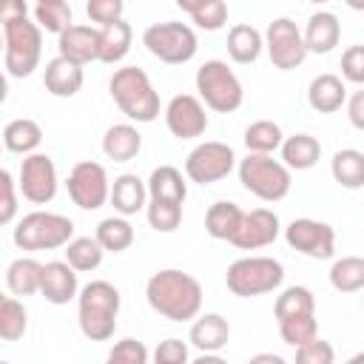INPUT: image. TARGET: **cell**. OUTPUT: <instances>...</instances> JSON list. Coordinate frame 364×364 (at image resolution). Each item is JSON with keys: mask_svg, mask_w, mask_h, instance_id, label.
Returning a JSON list of instances; mask_svg holds the SVG:
<instances>
[{"mask_svg": "<svg viewBox=\"0 0 364 364\" xmlns=\"http://www.w3.org/2000/svg\"><path fill=\"white\" fill-rule=\"evenodd\" d=\"M347 100V85L338 74H318L307 85V102L318 114H336Z\"/></svg>", "mask_w": 364, "mask_h": 364, "instance_id": "cell-24", "label": "cell"}, {"mask_svg": "<svg viewBox=\"0 0 364 364\" xmlns=\"http://www.w3.org/2000/svg\"><path fill=\"white\" fill-rule=\"evenodd\" d=\"M202 284L176 267L156 270L145 282V299L154 313L168 321H191L202 310Z\"/></svg>", "mask_w": 364, "mask_h": 364, "instance_id": "cell-1", "label": "cell"}, {"mask_svg": "<svg viewBox=\"0 0 364 364\" xmlns=\"http://www.w3.org/2000/svg\"><path fill=\"white\" fill-rule=\"evenodd\" d=\"M344 105H347V117H350V122H353V128H364V91H353L347 100H344Z\"/></svg>", "mask_w": 364, "mask_h": 364, "instance_id": "cell-48", "label": "cell"}, {"mask_svg": "<svg viewBox=\"0 0 364 364\" xmlns=\"http://www.w3.org/2000/svg\"><path fill=\"white\" fill-rule=\"evenodd\" d=\"M28 330V313L17 296L0 293V341H20Z\"/></svg>", "mask_w": 364, "mask_h": 364, "instance_id": "cell-37", "label": "cell"}, {"mask_svg": "<svg viewBox=\"0 0 364 364\" xmlns=\"http://www.w3.org/2000/svg\"><path fill=\"white\" fill-rule=\"evenodd\" d=\"M6 97H9V80H6V74L0 71V105L6 102Z\"/></svg>", "mask_w": 364, "mask_h": 364, "instance_id": "cell-51", "label": "cell"}, {"mask_svg": "<svg viewBox=\"0 0 364 364\" xmlns=\"http://www.w3.org/2000/svg\"><path fill=\"white\" fill-rule=\"evenodd\" d=\"M108 94L131 122H154L159 117V94L151 77L136 65H122L108 80Z\"/></svg>", "mask_w": 364, "mask_h": 364, "instance_id": "cell-3", "label": "cell"}, {"mask_svg": "<svg viewBox=\"0 0 364 364\" xmlns=\"http://www.w3.org/2000/svg\"><path fill=\"white\" fill-rule=\"evenodd\" d=\"M330 173L347 191L364 188V154L358 148H341V151H336L333 159H330Z\"/></svg>", "mask_w": 364, "mask_h": 364, "instance_id": "cell-32", "label": "cell"}, {"mask_svg": "<svg viewBox=\"0 0 364 364\" xmlns=\"http://www.w3.org/2000/svg\"><path fill=\"white\" fill-rule=\"evenodd\" d=\"M34 23L43 31L60 34L63 28L71 26V6L65 0H43L34 6Z\"/></svg>", "mask_w": 364, "mask_h": 364, "instance_id": "cell-40", "label": "cell"}, {"mask_svg": "<svg viewBox=\"0 0 364 364\" xmlns=\"http://www.w3.org/2000/svg\"><path fill=\"white\" fill-rule=\"evenodd\" d=\"M34 3H43V0H34Z\"/></svg>", "mask_w": 364, "mask_h": 364, "instance_id": "cell-57", "label": "cell"}, {"mask_svg": "<svg viewBox=\"0 0 364 364\" xmlns=\"http://www.w3.org/2000/svg\"><path fill=\"white\" fill-rule=\"evenodd\" d=\"M40 276H43V262H37L31 256H17L6 267V284H9L11 296H20V299L40 293Z\"/></svg>", "mask_w": 364, "mask_h": 364, "instance_id": "cell-30", "label": "cell"}, {"mask_svg": "<svg viewBox=\"0 0 364 364\" xmlns=\"http://www.w3.org/2000/svg\"><path fill=\"white\" fill-rule=\"evenodd\" d=\"M14 219H17V182L6 168H0V228L11 225Z\"/></svg>", "mask_w": 364, "mask_h": 364, "instance_id": "cell-43", "label": "cell"}, {"mask_svg": "<svg viewBox=\"0 0 364 364\" xmlns=\"http://www.w3.org/2000/svg\"><path fill=\"white\" fill-rule=\"evenodd\" d=\"M145 188H148V199H165V202H179L182 205L185 196H188L185 176L173 165L154 168L151 176H148V182H145Z\"/></svg>", "mask_w": 364, "mask_h": 364, "instance_id": "cell-29", "label": "cell"}, {"mask_svg": "<svg viewBox=\"0 0 364 364\" xmlns=\"http://www.w3.org/2000/svg\"><path fill=\"white\" fill-rule=\"evenodd\" d=\"M344 3H347L353 11H364V0H344Z\"/></svg>", "mask_w": 364, "mask_h": 364, "instance_id": "cell-53", "label": "cell"}, {"mask_svg": "<svg viewBox=\"0 0 364 364\" xmlns=\"http://www.w3.org/2000/svg\"><path fill=\"white\" fill-rule=\"evenodd\" d=\"M97 51H100V31L94 26L71 23L68 28H63L57 34V54L60 57H68V60L85 65V63L97 60Z\"/></svg>", "mask_w": 364, "mask_h": 364, "instance_id": "cell-20", "label": "cell"}, {"mask_svg": "<svg viewBox=\"0 0 364 364\" xmlns=\"http://www.w3.org/2000/svg\"><path fill=\"white\" fill-rule=\"evenodd\" d=\"M333 290L338 293H358L364 287V259L361 256H341L330 264L327 273Z\"/></svg>", "mask_w": 364, "mask_h": 364, "instance_id": "cell-36", "label": "cell"}, {"mask_svg": "<svg viewBox=\"0 0 364 364\" xmlns=\"http://www.w3.org/2000/svg\"><path fill=\"white\" fill-rule=\"evenodd\" d=\"M65 262L77 270V273H91L102 264V245L94 239V236H71L65 245Z\"/></svg>", "mask_w": 364, "mask_h": 364, "instance_id": "cell-34", "label": "cell"}, {"mask_svg": "<svg viewBox=\"0 0 364 364\" xmlns=\"http://www.w3.org/2000/svg\"><path fill=\"white\" fill-rule=\"evenodd\" d=\"M284 242L307 259H330L336 253V230L318 219H293L284 228Z\"/></svg>", "mask_w": 364, "mask_h": 364, "instance_id": "cell-15", "label": "cell"}, {"mask_svg": "<svg viewBox=\"0 0 364 364\" xmlns=\"http://www.w3.org/2000/svg\"><path fill=\"white\" fill-rule=\"evenodd\" d=\"M74 236V222L54 210L26 213L11 233V242L20 250H57Z\"/></svg>", "mask_w": 364, "mask_h": 364, "instance_id": "cell-9", "label": "cell"}, {"mask_svg": "<svg viewBox=\"0 0 364 364\" xmlns=\"http://www.w3.org/2000/svg\"><path fill=\"white\" fill-rule=\"evenodd\" d=\"M43 57V28L26 17L3 23V65L11 77H28Z\"/></svg>", "mask_w": 364, "mask_h": 364, "instance_id": "cell-5", "label": "cell"}, {"mask_svg": "<svg viewBox=\"0 0 364 364\" xmlns=\"http://www.w3.org/2000/svg\"><path fill=\"white\" fill-rule=\"evenodd\" d=\"M282 162L290 168V171H310L318 159H321V142L313 136V134H293V136H284L282 145Z\"/></svg>", "mask_w": 364, "mask_h": 364, "instance_id": "cell-28", "label": "cell"}, {"mask_svg": "<svg viewBox=\"0 0 364 364\" xmlns=\"http://www.w3.org/2000/svg\"><path fill=\"white\" fill-rule=\"evenodd\" d=\"M236 171L242 188L262 202H282L290 193V168L282 159H273L270 154H247L245 159H239Z\"/></svg>", "mask_w": 364, "mask_h": 364, "instance_id": "cell-7", "label": "cell"}, {"mask_svg": "<svg viewBox=\"0 0 364 364\" xmlns=\"http://www.w3.org/2000/svg\"><path fill=\"white\" fill-rule=\"evenodd\" d=\"M282 233V222L276 216V210L267 208H253L242 213V222L236 228V233L230 236V245H236L239 250H259L267 247L279 239Z\"/></svg>", "mask_w": 364, "mask_h": 364, "instance_id": "cell-17", "label": "cell"}, {"mask_svg": "<svg viewBox=\"0 0 364 364\" xmlns=\"http://www.w3.org/2000/svg\"><path fill=\"white\" fill-rule=\"evenodd\" d=\"M264 51L270 57V63L279 68V71H293L299 68L304 60H307V48H304V40H301V28L296 26V20L290 17H276L267 23L264 34Z\"/></svg>", "mask_w": 364, "mask_h": 364, "instance_id": "cell-11", "label": "cell"}, {"mask_svg": "<svg viewBox=\"0 0 364 364\" xmlns=\"http://www.w3.org/2000/svg\"><path fill=\"white\" fill-rule=\"evenodd\" d=\"M250 361H256V364H259V361H270V364H284V358H282V355H276V353H259V355H253Z\"/></svg>", "mask_w": 364, "mask_h": 364, "instance_id": "cell-50", "label": "cell"}, {"mask_svg": "<svg viewBox=\"0 0 364 364\" xmlns=\"http://www.w3.org/2000/svg\"><path fill=\"white\" fill-rule=\"evenodd\" d=\"M0 51H3V26H0Z\"/></svg>", "mask_w": 364, "mask_h": 364, "instance_id": "cell-55", "label": "cell"}, {"mask_svg": "<svg viewBox=\"0 0 364 364\" xmlns=\"http://www.w3.org/2000/svg\"><path fill=\"white\" fill-rule=\"evenodd\" d=\"M108 202L114 205V210H117L119 216H134V213L145 210V202H148L145 179H139L136 173H119V176L111 182Z\"/></svg>", "mask_w": 364, "mask_h": 364, "instance_id": "cell-23", "label": "cell"}, {"mask_svg": "<svg viewBox=\"0 0 364 364\" xmlns=\"http://www.w3.org/2000/svg\"><path fill=\"white\" fill-rule=\"evenodd\" d=\"M145 216H148V225L156 233H173L182 225V205L179 202H165V199H148L145 202Z\"/></svg>", "mask_w": 364, "mask_h": 364, "instance_id": "cell-39", "label": "cell"}, {"mask_svg": "<svg viewBox=\"0 0 364 364\" xmlns=\"http://www.w3.org/2000/svg\"><path fill=\"white\" fill-rule=\"evenodd\" d=\"M94 239L102 245V250L108 253H122L134 245V225L125 219V216H105L100 225H97V233Z\"/></svg>", "mask_w": 364, "mask_h": 364, "instance_id": "cell-35", "label": "cell"}, {"mask_svg": "<svg viewBox=\"0 0 364 364\" xmlns=\"http://www.w3.org/2000/svg\"><path fill=\"white\" fill-rule=\"evenodd\" d=\"M307 54H330L341 40V23L333 11H313L301 31Z\"/></svg>", "mask_w": 364, "mask_h": 364, "instance_id": "cell-22", "label": "cell"}, {"mask_svg": "<svg viewBox=\"0 0 364 364\" xmlns=\"http://www.w3.org/2000/svg\"><path fill=\"white\" fill-rule=\"evenodd\" d=\"M236 168V154L228 142H199L185 159V176L196 185H213Z\"/></svg>", "mask_w": 364, "mask_h": 364, "instance_id": "cell-12", "label": "cell"}, {"mask_svg": "<svg viewBox=\"0 0 364 364\" xmlns=\"http://www.w3.org/2000/svg\"><path fill=\"white\" fill-rule=\"evenodd\" d=\"M230 341V324L222 313H196L191 318L188 344L199 353H219Z\"/></svg>", "mask_w": 364, "mask_h": 364, "instance_id": "cell-19", "label": "cell"}, {"mask_svg": "<svg viewBox=\"0 0 364 364\" xmlns=\"http://www.w3.org/2000/svg\"><path fill=\"white\" fill-rule=\"evenodd\" d=\"M273 316L279 324V336L284 344L299 347L310 338L318 336V321H316V296L304 284H290L276 296Z\"/></svg>", "mask_w": 364, "mask_h": 364, "instance_id": "cell-4", "label": "cell"}, {"mask_svg": "<svg viewBox=\"0 0 364 364\" xmlns=\"http://www.w3.org/2000/svg\"><path fill=\"white\" fill-rule=\"evenodd\" d=\"M142 151V134L131 122H117L102 134V154L114 162H131Z\"/></svg>", "mask_w": 364, "mask_h": 364, "instance_id": "cell-25", "label": "cell"}, {"mask_svg": "<svg viewBox=\"0 0 364 364\" xmlns=\"http://www.w3.org/2000/svg\"><path fill=\"white\" fill-rule=\"evenodd\" d=\"M0 148H3V139H0Z\"/></svg>", "mask_w": 364, "mask_h": 364, "instance_id": "cell-56", "label": "cell"}, {"mask_svg": "<svg viewBox=\"0 0 364 364\" xmlns=\"http://www.w3.org/2000/svg\"><path fill=\"white\" fill-rule=\"evenodd\" d=\"M68 196L77 208L82 210H97L108 202V191H111V179L105 173V168L94 159H82L71 168L68 179H65Z\"/></svg>", "mask_w": 364, "mask_h": 364, "instance_id": "cell-14", "label": "cell"}, {"mask_svg": "<svg viewBox=\"0 0 364 364\" xmlns=\"http://www.w3.org/2000/svg\"><path fill=\"white\" fill-rule=\"evenodd\" d=\"M122 11H125V0H88L85 3V14L97 26H108L114 20H122Z\"/></svg>", "mask_w": 364, "mask_h": 364, "instance_id": "cell-45", "label": "cell"}, {"mask_svg": "<svg viewBox=\"0 0 364 364\" xmlns=\"http://www.w3.org/2000/svg\"><path fill=\"white\" fill-rule=\"evenodd\" d=\"M228 57L239 65H250L259 60V54L264 51V40H262V31L250 23H236L230 26L228 31Z\"/></svg>", "mask_w": 364, "mask_h": 364, "instance_id": "cell-26", "label": "cell"}, {"mask_svg": "<svg viewBox=\"0 0 364 364\" xmlns=\"http://www.w3.org/2000/svg\"><path fill=\"white\" fill-rule=\"evenodd\" d=\"M191 20L205 31H219L228 23V3L225 0H202L191 11Z\"/></svg>", "mask_w": 364, "mask_h": 364, "instance_id": "cell-41", "label": "cell"}, {"mask_svg": "<svg viewBox=\"0 0 364 364\" xmlns=\"http://www.w3.org/2000/svg\"><path fill=\"white\" fill-rule=\"evenodd\" d=\"M245 148L247 154H273L279 151L284 134H282V125L273 122V119H256L245 128Z\"/></svg>", "mask_w": 364, "mask_h": 364, "instance_id": "cell-38", "label": "cell"}, {"mask_svg": "<svg viewBox=\"0 0 364 364\" xmlns=\"http://www.w3.org/2000/svg\"><path fill=\"white\" fill-rule=\"evenodd\" d=\"M85 82V74H82V65L68 60V57H54L46 63V71H43V85L51 97H60V100H68V97H77L80 88Z\"/></svg>", "mask_w": 364, "mask_h": 364, "instance_id": "cell-21", "label": "cell"}, {"mask_svg": "<svg viewBox=\"0 0 364 364\" xmlns=\"http://www.w3.org/2000/svg\"><path fill=\"white\" fill-rule=\"evenodd\" d=\"M142 46L159 63L182 65V63H191L196 57L199 40H196V31L188 23L165 20V23H154V26H148L142 31Z\"/></svg>", "mask_w": 364, "mask_h": 364, "instance_id": "cell-10", "label": "cell"}, {"mask_svg": "<svg viewBox=\"0 0 364 364\" xmlns=\"http://www.w3.org/2000/svg\"><path fill=\"white\" fill-rule=\"evenodd\" d=\"M333 358H336L333 344L318 338V336L296 347V361L299 364H333Z\"/></svg>", "mask_w": 364, "mask_h": 364, "instance_id": "cell-44", "label": "cell"}, {"mask_svg": "<svg viewBox=\"0 0 364 364\" xmlns=\"http://www.w3.org/2000/svg\"><path fill=\"white\" fill-rule=\"evenodd\" d=\"M80 282H77V270L63 259L46 262L43 264V276H40V296L48 304H68L71 299H77Z\"/></svg>", "mask_w": 364, "mask_h": 364, "instance_id": "cell-18", "label": "cell"}, {"mask_svg": "<svg viewBox=\"0 0 364 364\" xmlns=\"http://www.w3.org/2000/svg\"><path fill=\"white\" fill-rule=\"evenodd\" d=\"M341 80L353 85L364 82V46H350L341 54Z\"/></svg>", "mask_w": 364, "mask_h": 364, "instance_id": "cell-46", "label": "cell"}, {"mask_svg": "<svg viewBox=\"0 0 364 364\" xmlns=\"http://www.w3.org/2000/svg\"><path fill=\"white\" fill-rule=\"evenodd\" d=\"M148 358H151L148 347L142 341H136V338H122L108 350V361L111 364H148Z\"/></svg>", "mask_w": 364, "mask_h": 364, "instance_id": "cell-42", "label": "cell"}, {"mask_svg": "<svg viewBox=\"0 0 364 364\" xmlns=\"http://www.w3.org/2000/svg\"><path fill=\"white\" fill-rule=\"evenodd\" d=\"M100 51H97V60L105 63V65H117L125 60V54L131 51V40H134V31L125 20H114L108 26H100Z\"/></svg>", "mask_w": 364, "mask_h": 364, "instance_id": "cell-27", "label": "cell"}, {"mask_svg": "<svg viewBox=\"0 0 364 364\" xmlns=\"http://www.w3.org/2000/svg\"><path fill=\"white\" fill-rule=\"evenodd\" d=\"M122 296L119 290L105 282L94 279L77 290V324L80 333L91 341H108L117 330V316H119Z\"/></svg>", "mask_w": 364, "mask_h": 364, "instance_id": "cell-2", "label": "cell"}, {"mask_svg": "<svg viewBox=\"0 0 364 364\" xmlns=\"http://www.w3.org/2000/svg\"><path fill=\"white\" fill-rule=\"evenodd\" d=\"M307 3H316V6H324V3H330V0H307Z\"/></svg>", "mask_w": 364, "mask_h": 364, "instance_id": "cell-54", "label": "cell"}, {"mask_svg": "<svg viewBox=\"0 0 364 364\" xmlns=\"http://www.w3.org/2000/svg\"><path fill=\"white\" fill-rule=\"evenodd\" d=\"M57 165L48 154L31 151L23 156L20 162V176H17V191L23 193V199H28L31 205H46L57 196Z\"/></svg>", "mask_w": 364, "mask_h": 364, "instance_id": "cell-13", "label": "cell"}, {"mask_svg": "<svg viewBox=\"0 0 364 364\" xmlns=\"http://www.w3.org/2000/svg\"><path fill=\"white\" fill-rule=\"evenodd\" d=\"M242 213L245 210L236 202H228V199L213 202L208 208V213H205V230H208V236H213L219 242H230V236L236 233V228L242 222Z\"/></svg>", "mask_w": 364, "mask_h": 364, "instance_id": "cell-33", "label": "cell"}, {"mask_svg": "<svg viewBox=\"0 0 364 364\" xmlns=\"http://www.w3.org/2000/svg\"><path fill=\"white\" fill-rule=\"evenodd\" d=\"M193 82L202 105L216 114H233L245 102V88L225 60H205L196 68Z\"/></svg>", "mask_w": 364, "mask_h": 364, "instance_id": "cell-6", "label": "cell"}, {"mask_svg": "<svg viewBox=\"0 0 364 364\" xmlns=\"http://www.w3.org/2000/svg\"><path fill=\"white\" fill-rule=\"evenodd\" d=\"M173 3H176L182 11H191V9H193L196 3H202V0H173Z\"/></svg>", "mask_w": 364, "mask_h": 364, "instance_id": "cell-52", "label": "cell"}, {"mask_svg": "<svg viewBox=\"0 0 364 364\" xmlns=\"http://www.w3.org/2000/svg\"><path fill=\"white\" fill-rule=\"evenodd\" d=\"M26 14H28V3L26 0H0V26L9 23V20L26 17Z\"/></svg>", "mask_w": 364, "mask_h": 364, "instance_id": "cell-49", "label": "cell"}, {"mask_svg": "<svg viewBox=\"0 0 364 364\" xmlns=\"http://www.w3.org/2000/svg\"><path fill=\"white\" fill-rule=\"evenodd\" d=\"M0 139H3V148H6V151L26 156V154H31V151L40 148V142H43V128H40V122H34V119H28V117H20V119H11V122L3 128V136H0Z\"/></svg>", "mask_w": 364, "mask_h": 364, "instance_id": "cell-31", "label": "cell"}, {"mask_svg": "<svg viewBox=\"0 0 364 364\" xmlns=\"http://www.w3.org/2000/svg\"><path fill=\"white\" fill-rule=\"evenodd\" d=\"M188 358H191V347L182 338H165L154 350L156 364H188Z\"/></svg>", "mask_w": 364, "mask_h": 364, "instance_id": "cell-47", "label": "cell"}, {"mask_svg": "<svg viewBox=\"0 0 364 364\" xmlns=\"http://www.w3.org/2000/svg\"><path fill=\"white\" fill-rule=\"evenodd\" d=\"M208 111L199 97L193 94H176L165 105V125L176 139H196L208 131Z\"/></svg>", "mask_w": 364, "mask_h": 364, "instance_id": "cell-16", "label": "cell"}, {"mask_svg": "<svg viewBox=\"0 0 364 364\" xmlns=\"http://www.w3.org/2000/svg\"><path fill=\"white\" fill-rule=\"evenodd\" d=\"M284 282V267L273 256H242L230 262L225 273V284L239 299H253L279 290Z\"/></svg>", "mask_w": 364, "mask_h": 364, "instance_id": "cell-8", "label": "cell"}]
</instances>
